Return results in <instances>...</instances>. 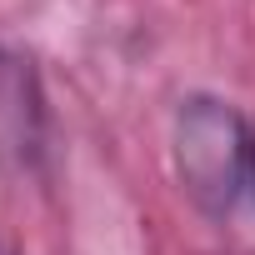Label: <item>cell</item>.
<instances>
[{"instance_id": "277c9868", "label": "cell", "mask_w": 255, "mask_h": 255, "mask_svg": "<svg viewBox=\"0 0 255 255\" xmlns=\"http://www.w3.org/2000/svg\"><path fill=\"white\" fill-rule=\"evenodd\" d=\"M250 190H255V180H250Z\"/></svg>"}, {"instance_id": "7a4b0ae2", "label": "cell", "mask_w": 255, "mask_h": 255, "mask_svg": "<svg viewBox=\"0 0 255 255\" xmlns=\"http://www.w3.org/2000/svg\"><path fill=\"white\" fill-rule=\"evenodd\" d=\"M45 160V90L20 50H0V165L30 175Z\"/></svg>"}, {"instance_id": "3957f363", "label": "cell", "mask_w": 255, "mask_h": 255, "mask_svg": "<svg viewBox=\"0 0 255 255\" xmlns=\"http://www.w3.org/2000/svg\"><path fill=\"white\" fill-rule=\"evenodd\" d=\"M0 255H20V250H15V245H5V240H0Z\"/></svg>"}, {"instance_id": "6da1fadb", "label": "cell", "mask_w": 255, "mask_h": 255, "mask_svg": "<svg viewBox=\"0 0 255 255\" xmlns=\"http://www.w3.org/2000/svg\"><path fill=\"white\" fill-rule=\"evenodd\" d=\"M170 165L205 215H230L255 180V130L220 95H185L170 115Z\"/></svg>"}]
</instances>
